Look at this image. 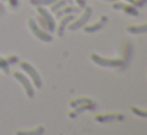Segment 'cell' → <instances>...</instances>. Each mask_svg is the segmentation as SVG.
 I'll return each mask as SVG.
<instances>
[{
    "label": "cell",
    "instance_id": "cell-1",
    "mask_svg": "<svg viewBox=\"0 0 147 135\" xmlns=\"http://www.w3.org/2000/svg\"><path fill=\"white\" fill-rule=\"evenodd\" d=\"M90 59H92L93 64L100 65V67H108V68H117L123 65V61L119 57H103V56L96 54V52H92L90 54Z\"/></svg>",
    "mask_w": 147,
    "mask_h": 135
},
{
    "label": "cell",
    "instance_id": "cell-2",
    "mask_svg": "<svg viewBox=\"0 0 147 135\" xmlns=\"http://www.w3.org/2000/svg\"><path fill=\"white\" fill-rule=\"evenodd\" d=\"M92 13H93L92 7H87L86 5V7L82 8V14H81L78 19H73L70 24H68V30H79V29H82V27L87 24V21L92 18Z\"/></svg>",
    "mask_w": 147,
    "mask_h": 135
},
{
    "label": "cell",
    "instance_id": "cell-3",
    "mask_svg": "<svg viewBox=\"0 0 147 135\" xmlns=\"http://www.w3.org/2000/svg\"><path fill=\"white\" fill-rule=\"evenodd\" d=\"M21 68H22V72H26V75L30 78V81H32V84L35 87H41L43 86L41 76H40V73L35 70V67H33L32 64H29V62H21Z\"/></svg>",
    "mask_w": 147,
    "mask_h": 135
},
{
    "label": "cell",
    "instance_id": "cell-4",
    "mask_svg": "<svg viewBox=\"0 0 147 135\" xmlns=\"http://www.w3.org/2000/svg\"><path fill=\"white\" fill-rule=\"evenodd\" d=\"M29 27H30V30H32V33H33V35H35L38 40H41V42H45V43L52 42V35L48 32V30L41 29V27L36 24V21L33 19V18H30V19H29Z\"/></svg>",
    "mask_w": 147,
    "mask_h": 135
},
{
    "label": "cell",
    "instance_id": "cell-5",
    "mask_svg": "<svg viewBox=\"0 0 147 135\" xmlns=\"http://www.w3.org/2000/svg\"><path fill=\"white\" fill-rule=\"evenodd\" d=\"M13 76L16 78V80L19 81V83H21V86L24 87V91H26L27 97H30V99H32V97L35 95V86L32 84L30 78L27 76V75L21 73V72H14V73H13Z\"/></svg>",
    "mask_w": 147,
    "mask_h": 135
},
{
    "label": "cell",
    "instance_id": "cell-6",
    "mask_svg": "<svg viewBox=\"0 0 147 135\" xmlns=\"http://www.w3.org/2000/svg\"><path fill=\"white\" fill-rule=\"evenodd\" d=\"M36 8V13L40 14V16L43 18V19L46 21V24H48V32H55V21H54V14H51L48 10H46L45 7H35Z\"/></svg>",
    "mask_w": 147,
    "mask_h": 135
},
{
    "label": "cell",
    "instance_id": "cell-7",
    "mask_svg": "<svg viewBox=\"0 0 147 135\" xmlns=\"http://www.w3.org/2000/svg\"><path fill=\"white\" fill-rule=\"evenodd\" d=\"M125 116L120 113H111V115H96L95 121L101 122V124H108V122H115V121H123Z\"/></svg>",
    "mask_w": 147,
    "mask_h": 135
},
{
    "label": "cell",
    "instance_id": "cell-8",
    "mask_svg": "<svg viewBox=\"0 0 147 135\" xmlns=\"http://www.w3.org/2000/svg\"><path fill=\"white\" fill-rule=\"evenodd\" d=\"M73 19H74L73 14H65V16L60 18V22H59V26H55V32H57L59 37L63 35L65 30H67V27H68V24H70Z\"/></svg>",
    "mask_w": 147,
    "mask_h": 135
},
{
    "label": "cell",
    "instance_id": "cell-9",
    "mask_svg": "<svg viewBox=\"0 0 147 135\" xmlns=\"http://www.w3.org/2000/svg\"><path fill=\"white\" fill-rule=\"evenodd\" d=\"M112 8H114V10H123L125 13L131 14V16H138V14H139L138 8L133 7V5H130V3H119V2H112Z\"/></svg>",
    "mask_w": 147,
    "mask_h": 135
},
{
    "label": "cell",
    "instance_id": "cell-10",
    "mask_svg": "<svg viewBox=\"0 0 147 135\" xmlns=\"http://www.w3.org/2000/svg\"><path fill=\"white\" fill-rule=\"evenodd\" d=\"M106 22H108V18L106 16H101L100 18V21L98 22H95V24H92V26H84V30H86L87 33H93V32H98V30H101L103 27L106 26Z\"/></svg>",
    "mask_w": 147,
    "mask_h": 135
},
{
    "label": "cell",
    "instance_id": "cell-11",
    "mask_svg": "<svg viewBox=\"0 0 147 135\" xmlns=\"http://www.w3.org/2000/svg\"><path fill=\"white\" fill-rule=\"evenodd\" d=\"M79 10H81V8H76V7H67V5H65V7H62L60 10L55 11L54 16H55V18H62V16H65V14H73V13H78Z\"/></svg>",
    "mask_w": 147,
    "mask_h": 135
},
{
    "label": "cell",
    "instance_id": "cell-12",
    "mask_svg": "<svg viewBox=\"0 0 147 135\" xmlns=\"http://www.w3.org/2000/svg\"><path fill=\"white\" fill-rule=\"evenodd\" d=\"M128 33H133V35H139V33H146L147 32V22L141 24V26H128L127 27Z\"/></svg>",
    "mask_w": 147,
    "mask_h": 135
},
{
    "label": "cell",
    "instance_id": "cell-13",
    "mask_svg": "<svg viewBox=\"0 0 147 135\" xmlns=\"http://www.w3.org/2000/svg\"><path fill=\"white\" fill-rule=\"evenodd\" d=\"M45 134V127L40 125V127H35L32 130H16V135H43Z\"/></svg>",
    "mask_w": 147,
    "mask_h": 135
},
{
    "label": "cell",
    "instance_id": "cell-14",
    "mask_svg": "<svg viewBox=\"0 0 147 135\" xmlns=\"http://www.w3.org/2000/svg\"><path fill=\"white\" fill-rule=\"evenodd\" d=\"M96 108V105L93 102H90V103H84V105H79V106H76V113H84V111H89V110H95Z\"/></svg>",
    "mask_w": 147,
    "mask_h": 135
},
{
    "label": "cell",
    "instance_id": "cell-15",
    "mask_svg": "<svg viewBox=\"0 0 147 135\" xmlns=\"http://www.w3.org/2000/svg\"><path fill=\"white\" fill-rule=\"evenodd\" d=\"M90 102H92L90 99H86V97H79V99L71 100V102H70V106H71V108H76V106H79V105H84V103H90Z\"/></svg>",
    "mask_w": 147,
    "mask_h": 135
},
{
    "label": "cell",
    "instance_id": "cell-16",
    "mask_svg": "<svg viewBox=\"0 0 147 135\" xmlns=\"http://www.w3.org/2000/svg\"><path fill=\"white\" fill-rule=\"evenodd\" d=\"M54 2H57V0H30L33 7H46V5H52Z\"/></svg>",
    "mask_w": 147,
    "mask_h": 135
},
{
    "label": "cell",
    "instance_id": "cell-17",
    "mask_svg": "<svg viewBox=\"0 0 147 135\" xmlns=\"http://www.w3.org/2000/svg\"><path fill=\"white\" fill-rule=\"evenodd\" d=\"M130 110H131L133 115L139 116V118H147V110H141V108H138V106H134V105H131Z\"/></svg>",
    "mask_w": 147,
    "mask_h": 135
},
{
    "label": "cell",
    "instance_id": "cell-18",
    "mask_svg": "<svg viewBox=\"0 0 147 135\" xmlns=\"http://www.w3.org/2000/svg\"><path fill=\"white\" fill-rule=\"evenodd\" d=\"M68 2L70 0H57V2H54V3L51 5V11H57V10H60L62 7H65V5H68Z\"/></svg>",
    "mask_w": 147,
    "mask_h": 135
},
{
    "label": "cell",
    "instance_id": "cell-19",
    "mask_svg": "<svg viewBox=\"0 0 147 135\" xmlns=\"http://www.w3.org/2000/svg\"><path fill=\"white\" fill-rule=\"evenodd\" d=\"M0 68L5 72L7 75H10L11 72H10V64L7 62V59H3V57H0Z\"/></svg>",
    "mask_w": 147,
    "mask_h": 135
},
{
    "label": "cell",
    "instance_id": "cell-20",
    "mask_svg": "<svg viewBox=\"0 0 147 135\" xmlns=\"http://www.w3.org/2000/svg\"><path fill=\"white\" fill-rule=\"evenodd\" d=\"M130 5H133V7L139 8V7H144V5L147 3V0H127Z\"/></svg>",
    "mask_w": 147,
    "mask_h": 135
},
{
    "label": "cell",
    "instance_id": "cell-21",
    "mask_svg": "<svg viewBox=\"0 0 147 135\" xmlns=\"http://www.w3.org/2000/svg\"><path fill=\"white\" fill-rule=\"evenodd\" d=\"M7 62H8V64H18V62H19V57L14 56V54H11V56H8V57H7Z\"/></svg>",
    "mask_w": 147,
    "mask_h": 135
},
{
    "label": "cell",
    "instance_id": "cell-22",
    "mask_svg": "<svg viewBox=\"0 0 147 135\" xmlns=\"http://www.w3.org/2000/svg\"><path fill=\"white\" fill-rule=\"evenodd\" d=\"M36 21H38V22H40V26H41V29H45V30H48V24H46V21H45V19H43V18H41V16H40V14H38V18H36Z\"/></svg>",
    "mask_w": 147,
    "mask_h": 135
},
{
    "label": "cell",
    "instance_id": "cell-23",
    "mask_svg": "<svg viewBox=\"0 0 147 135\" xmlns=\"http://www.w3.org/2000/svg\"><path fill=\"white\" fill-rule=\"evenodd\" d=\"M11 8H18V0H8Z\"/></svg>",
    "mask_w": 147,
    "mask_h": 135
},
{
    "label": "cell",
    "instance_id": "cell-24",
    "mask_svg": "<svg viewBox=\"0 0 147 135\" xmlns=\"http://www.w3.org/2000/svg\"><path fill=\"white\" fill-rule=\"evenodd\" d=\"M105 2H111L112 3V2H119V0H105Z\"/></svg>",
    "mask_w": 147,
    "mask_h": 135
},
{
    "label": "cell",
    "instance_id": "cell-25",
    "mask_svg": "<svg viewBox=\"0 0 147 135\" xmlns=\"http://www.w3.org/2000/svg\"><path fill=\"white\" fill-rule=\"evenodd\" d=\"M82 2H86V0H82Z\"/></svg>",
    "mask_w": 147,
    "mask_h": 135
},
{
    "label": "cell",
    "instance_id": "cell-26",
    "mask_svg": "<svg viewBox=\"0 0 147 135\" xmlns=\"http://www.w3.org/2000/svg\"><path fill=\"white\" fill-rule=\"evenodd\" d=\"M3 2H5V0H3Z\"/></svg>",
    "mask_w": 147,
    "mask_h": 135
}]
</instances>
